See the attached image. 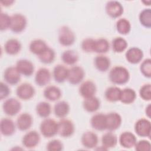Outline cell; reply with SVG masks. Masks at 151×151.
I'll use <instances>...</instances> for the list:
<instances>
[{
	"label": "cell",
	"mask_w": 151,
	"mask_h": 151,
	"mask_svg": "<svg viewBox=\"0 0 151 151\" xmlns=\"http://www.w3.org/2000/svg\"><path fill=\"white\" fill-rule=\"evenodd\" d=\"M75 130L73 122L69 119L63 118L58 122V133L63 137L71 136Z\"/></svg>",
	"instance_id": "cell-6"
},
{
	"label": "cell",
	"mask_w": 151,
	"mask_h": 151,
	"mask_svg": "<svg viewBox=\"0 0 151 151\" xmlns=\"http://www.w3.org/2000/svg\"><path fill=\"white\" fill-rule=\"evenodd\" d=\"M139 21L140 24L147 28L151 27V10L150 8L144 9L139 14Z\"/></svg>",
	"instance_id": "cell-38"
},
{
	"label": "cell",
	"mask_w": 151,
	"mask_h": 151,
	"mask_svg": "<svg viewBox=\"0 0 151 151\" xmlns=\"http://www.w3.org/2000/svg\"><path fill=\"white\" fill-rule=\"evenodd\" d=\"M107 14L113 18H116L120 17L123 13V7L122 4L116 1H109L105 7Z\"/></svg>",
	"instance_id": "cell-11"
},
{
	"label": "cell",
	"mask_w": 151,
	"mask_h": 151,
	"mask_svg": "<svg viewBox=\"0 0 151 151\" xmlns=\"http://www.w3.org/2000/svg\"><path fill=\"white\" fill-rule=\"evenodd\" d=\"M0 129L2 134L5 136H9L15 133V124L11 119L3 118L1 120Z\"/></svg>",
	"instance_id": "cell-23"
},
{
	"label": "cell",
	"mask_w": 151,
	"mask_h": 151,
	"mask_svg": "<svg viewBox=\"0 0 151 151\" xmlns=\"http://www.w3.org/2000/svg\"><path fill=\"white\" fill-rule=\"evenodd\" d=\"M10 29L14 33L22 32L27 26V19L21 14H15L11 17Z\"/></svg>",
	"instance_id": "cell-5"
},
{
	"label": "cell",
	"mask_w": 151,
	"mask_h": 151,
	"mask_svg": "<svg viewBox=\"0 0 151 151\" xmlns=\"http://www.w3.org/2000/svg\"><path fill=\"white\" fill-rule=\"evenodd\" d=\"M94 43L95 40L92 38H86L82 41L81 47L84 52H94Z\"/></svg>",
	"instance_id": "cell-43"
},
{
	"label": "cell",
	"mask_w": 151,
	"mask_h": 151,
	"mask_svg": "<svg viewBox=\"0 0 151 151\" xmlns=\"http://www.w3.org/2000/svg\"><path fill=\"white\" fill-rule=\"evenodd\" d=\"M90 123L93 129L98 131H103L106 129V114L97 113L93 115L90 120Z\"/></svg>",
	"instance_id": "cell-21"
},
{
	"label": "cell",
	"mask_w": 151,
	"mask_h": 151,
	"mask_svg": "<svg viewBox=\"0 0 151 151\" xmlns=\"http://www.w3.org/2000/svg\"><path fill=\"white\" fill-rule=\"evenodd\" d=\"M106 129L114 131L119 129L122 124V117L116 112H111L106 114Z\"/></svg>",
	"instance_id": "cell-12"
},
{
	"label": "cell",
	"mask_w": 151,
	"mask_h": 151,
	"mask_svg": "<svg viewBox=\"0 0 151 151\" xmlns=\"http://www.w3.org/2000/svg\"><path fill=\"white\" fill-rule=\"evenodd\" d=\"M40 130L44 137H53L58 133V123L52 119H45L40 124Z\"/></svg>",
	"instance_id": "cell-2"
},
{
	"label": "cell",
	"mask_w": 151,
	"mask_h": 151,
	"mask_svg": "<svg viewBox=\"0 0 151 151\" xmlns=\"http://www.w3.org/2000/svg\"><path fill=\"white\" fill-rule=\"evenodd\" d=\"M11 22V17L7 14L1 12L0 15V29L5 31L10 28Z\"/></svg>",
	"instance_id": "cell-42"
},
{
	"label": "cell",
	"mask_w": 151,
	"mask_h": 151,
	"mask_svg": "<svg viewBox=\"0 0 151 151\" xmlns=\"http://www.w3.org/2000/svg\"><path fill=\"white\" fill-rule=\"evenodd\" d=\"M102 146L107 150L116 146L117 143V136L111 131L106 133L102 136L101 137Z\"/></svg>",
	"instance_id": "cell-30"
},
{
	"label": "cell",
	"mask_w": 151,
	"mask_h": 151,
	"mask_svg": "<svg viewBox=\"0 0 151 151\" xmlns=\"http://www.w3.org/2000/svg\"><path fill=\"white\" fill-rule=\"evenodd\" d=\"M43 94L46 99L54 101L60 99L61 97V91L57 86H49L44 89Z\"/></svg>",
	"instance_id": "cell-24"
},
{
	"label": "cell",
	"mask_w": 151,
	"mask_h": 151,
	"mask_svg": "<svg viewBox=\"0 0 151 151\" xmlns=\"http://www.w3.org/2000/svg\"><path fill=\"white\" fill-rule=\"evenodd\" d=\"M32 122L33 120L31 115L28 113H24L18 117L16 125L19 130L26 131L31 127Z\"/></svg>",
	"instance_id": "cell-18"
},
{
	"label": "cell",
	"mask_w": 151,
	"mask_h": 151,
	"mask_svg": "<svg viewBox=\"0 0 151 151\" xmlns=\"http://www.w3.org/2000/svg\"><path fill=\"white\" fill-rule=\"evenodd\" d=\"M4 49L6 54L11 55H16L21 49V44L18 40L11 38L5 42Z\"/></svg>",
	"instance_id": "cell-25"
},
{
	"label": "cell",
	"mask_w": 151,
	"mask_h": 151,
	"mask_svg": "<svg viewBox=\"0 0 151 151\" xmlns=\"http://www.w3.org/2000/svg\"><path fill=\"white\" fill-rule=\"evenodd\" d=\"M70 111V106L65 101H60L57 103L54 107L55 115L59 118H64Z\"/></svg>",
	"instance_id": "cell-28"
},
{
	"label": "cell",
	"mask_w": 151,
	"mask_h": 151,
	"mask_svg": "<svg viewBox=\"0 0 151 151\" xmlns=\"http://www.w3.org/2000/svg\"><path fill=\"white\" fill-rule=\"evenodd\" d=\"M16 67L21 74L31 76L34 71V66L31 61L26 59L19 60L16 64Z\"/></svg>",
	"instance_id": "cell-16"
},
{
	"label": "cell",
	"mask_w": 151,
	"mask_h": 151,
	"mask_svg": "<svg viewBox=\"0 0 151 151\" xmlns=\"http://www.w3.org/2000/svg\"><path fill=\"white\" fill-rule=\"evenodd\" d=\"M136 98L135 91L130 88H126L121 91L120 101L124 104H130L134 102Z\"/></svg>",
	"instance_id": "cell-31"
},
{
	"label": "cell",
	"mask_w": 151,
	"mask_h": 151,
	"mask_svg": "<svg viewBox=\"0 0 151 151\" xmlns=\"http://www.w3.org/2000/svg\"><path fill=\"white\" fill-rule=\"evenodd\" d=\"M14 2V1H12V0H6V1H1V3L2 4V5L5 6H11L13 3Z\"/></svg>",
	"instance_id": "cell-47"
},
{
	"label": "cell",
	"mask_w": 151,
	"mask_h": 151,
	"mask_svg": "<svg viewBox=\"0 0 151 151\" xmlns=\"http://www.w3.org/2000/svg\"><path fill=\"white\" fill-rule=\"evenodd\" d=\"M68 69L63 65L58 64L53 69L52 75L55 81L58 83L64 82L67 80Z\"/></svg>",
	"instance_id": "cell-22"
},
{
	"label": "cell",
	"mask_w": 151,
	"mask_h": 151,
	"mask_svg": "<svg viewBox=\"0 0 151 151\" xmlns=\"http://www.w3.org/2000/svg\"><path fill=\"white\" fill-rule=\"evenodd\" d=\"M125 57L129 63L136 64L142 61L143 57V52L139 48L132 47L126 51Z\"/></svg>",
	"instance_id": "cell-17"
},
{
	"label": "cell",
	"mask_w": 151,
	"mask_h": 151,
	"mask_svg": "<svg viewBox=\"0 0 151 151\" xmlns=\"http://www.w3.org/2000/svg\"><path fill=\"white\" fill-rule=\"evenodd\" d=\"M140 70L142 74L146 77H151V60L145 59L141 64Z\"/></svg>",
	"instance_id": "cell-40"
},
{
	"label": "cell",
	"mask_w": 151,
	"mask_h": 151,
	"mask_svg": "<svg viewBox=\"0 0 151 151\" xmlns=\"http://www.w3.org/2000/svg\"><path fill=\"white\" fill-rule=\"evenodd\" d=\"M61 60L63 63L67 65H74L78 61V55L76 51L68 50L63 52Z\"/></svg>",
	"instance_id": "cell-33"
},
{
	"label": "cell",
	"mask_w": 151,
	"mask_h": 151,
	"mask_svg": "<svg viewBox=\"0 0 151 151\" xmlns=\"http://www.w3.org/2000/svg\"><path fill=\"white\" fill-rule=\"evenodd\" d=\"M150 1H142V2L143 3H144L145 4V5H146V4H147L146 5H147V6H149V5H150Z\"/></svg>",
	"instance_id": "cell-49"
},
{
	"label": "cell",
	"mask_w": 151,
	"mask_h": 151,
	"mask_svg": "<svg viewBox=\"0 0 151 151\" xmlns=\"http://www.w3.org/2000/svg\"><path fill=\"white\" fill-rule=\"evenodd\" d=\"M4 78L8 84L15 85L21 80V74L16 67H9L4 71Z\"/></svg>",
	"instance_id": "cell-13"
},
{
	"label": "cell",
	"mask_w": 151,
	"mask_h": 151,
	"mask_svg": "<svg viewBox=\"0 0 151 151\" xmlns=\"http://www.w3.org/2000/svg\"><path fill=\"white\" fill-rule=\"evenodd\" d=\"M99 138L97 135L91 131L85 132L81 136V142L82 145L87 149H93L98 144Z\"/></svg>",
	"instance_id": "cell-14"
},
{
	"label": "cell",
	"mask_w": 151,
	"mask_h": 151,
	"mask_svg": "<svg viewBox=\"0 0 151 151\" xmlns=\"http://www.w3.org/2000/svg\"><path fill=\"white\" fill-rule=\"evenodd\" d=\"M38 57L41 63L48 64L54 61L55 57V51L52 48L48 47Z\"/></svg>",
	"instance_id": "cell-35"
},
{
	"label": "cell",
	"mask_w": 151,
	"mask_h": 151,
	"mask_svg": "<svg viewBox=\"0 0 151 151\" xmlns=\"http://www.w3.org/2000/svg\"><path fill=\"white\" fill-rule=\"evenodd\" d=\"M117 31L122 35H126L131 30V24L126 18L119 19L116 25Z\"/></svg>",
	"instance_id": "cell-37"
},
{
	"label": "cell",
	"mask_w": 151,
	"mask_h": 151,
	"mask_svg": "<svg viewBox=\"0 0 151 151\" xmlns=\"http://www.w3.org/2000/svg\"><path fill=\"white\" fill-rule=\"evenodd\" d=\"M16 94L19 99L23 100H28L34 96L35 89L31 84L24 83L18 86L16 90Z\"/></svg>",
	"instance_id": "cell-8"
},
{
	"label": "cell",
	"mask_w": 151,
	"mask_h": 151,
	"mask_svg": "<svg viewBox=\"0 0 151 151\" xmlns=\"http://www.w3.org/2000/svg\"><path fill=\"white\" fill-rule=\"evenodd\" d=\"M110 48L109 41L105 38H99L95 40L94 52L99 54L107 52Z\"/></svg>",
	"instance_id": "cell-36"
},
{
	"label": "cell",
	"mask_w": 151,
	"mask_h": 151,
	"mask_svg": "<svg viewBox=\"0 0 151 151\" xmlns=\"http://www.w3.org/2000/svg\"><path fill=\"white\" fill-rule=\"evenodd\" d=\"M48 47L45 42L40 39H36L32 41L29 44V51L38 56L40 55Z\"/></svg>",
	"instance_id": "cell-29"
},
{
	"label": "cell",
	"mask_w": 151,
	"mask_h": 151,
	"mask_svg": "<svg viewBox=\"0 0 151 151\" xmlns=\"http://www.w3.org/2000/svg\"><path fill=\"white\" fill-rule=\"evenodd\" d=\"M51 80V73L48 69L41 68L36 73L35 82L39 86H44L48 84Z\"/></svg>",
	"instance_id": "cell-19"
},
{
	"label": "cell",
	"mask_w": 151,
	"mask_h": 151,
	"mask_svg": "<svg viewBox=\"0 0 151 151\" xmlns=\"http://www.w3.org/2000/svg\"><path fill=\"white\" fill-rule=\"evenodd\" d=\"M76 40V36L73 31L67 26L60 27L58 31V41L63 46L73 45Z\"/></svg>",
	"instance_id": "cell-3"
},
{
	"label": "cell",
	"mask_w": 151,
	"mask_h": 151,
	"mask_svg": "<svg viewBox=\"0 0 151 151\" xmlns=\"http://www.w3.org/2000/svg\"><path fill=\"white\" fill-rule=\"evenodd\" d=\"M63 149V144L58 139L52 140L47 145V150L48 151H60Z\"/></svg>",
	"instance_id": "cell-44"
},
{
	"label": "cell",
	"mask_w": 151,
	"mask_h": 151,
	"mask_svg": "<svg viewBox=\"0 0 151 151\" xmlns=\"http://www.w3.org/2000/svg\"><path fill=\"white\" fill-rule=\"evenodd\" d=\"M151 107H150V104H148L147 106H146V110H145V113H146V114L147 115V116L150 118V113H151Z\"/></svg>",
	"instance_id": "cell-48"
},
{
	"label": "cell",
	"mask_w": 151,
	"mask_h": 151,
	"mask_svg": "<svg viewBox=\"0 0 151 151\" xmlns=\"http://www.w3.org/2000/svg\"><path fill=\"white\" fill-rule=\"evenodd\" d=\"M40 141L39 133L35 130L27 132L22 137V143L23 146L28 149H32L36 147Z\"/></svg>",
	"instance_id": "cell-10"
},
{
	"label": "cell",
	"mask_w": 151,
	"mask_h": 151,
	"mask_svg": "<svg viewBox=\"0 0 151 151\" xmlns=\"http://www.w3.org/2000/svg\"><path fill=\"white\" fill-rule=\"evenodd\" d=\"M85 73L83 68L80 66H73L68 69L67 80L73 85L80 83L84 77Z\"/></svg>",
	"instance_id": "cell-9"
},
{
	"label": "cell",
	"mask_w": 151,
	"mask_h": 151,
	"mask_svg": "<svg viewBox=\"0 0 151 151\" xmlns=\"http://www.w3.org/2000/svg\"><path fill=\"white\" fill-rule=\"evenodd\" d=\"M127 42L122 37H116L112 41V48L116 52H122L127 47Z\"/></svg>",
	"instance_id": "cell-39"
},
{
	"label": "cell",
	"mask_w": 151,
	"mask_h": 151,
	"mask_svg": "<svg viewBox=\"0 0 151 151\" xmlns=\"http://www.w3.org/2000/svg\"><path fill=\"white\" fill-rule=\"evenodd\" d=\"M134 131L140 137H150L151 124L147 119L142 118L139 119L134 124Z\"/></svg>",
	"instance_id": "cell-7"
},
{
	"label": "cell",
	"mask_w": 151,
	"mask_h": 151,
	"mask_svg": "<svg viewBox=\"0 0 151 151\" xmlns=\"http://www.w3.org/2000/svg\"><path fill=\"white\" fill-rule=\"evenodd\" d=\"M111 82L115 84L122 85L127 83L130 79L128 70L123 66H115L111 69L109 74Z\"/></svg>",
	"instance_id": "cell-1"
},
{
	"label": "cell",
	"mask_w": 151,
	"mask_h": 151,
	"mask_svg": "<svg viewBox=\"0 0 151 151\" xmlns=\"http://www.w3.org/2000/svg\"><path fill=\"white\" fill-rule=\"evenodd\" d=\"M0 89V99L3 100L8 96L10 93V89L8 85L3 82L1 83Z\"/></svg>",
	"instance_id": "cell-46"
},
{
	"label": "cell",
	"mask_w": 151,
	"mask_h": 151,
	"mask_svg": "<svg viewBox=\"0 0 151 151\" xmlns=\"http://www.w3.org/2000/svg\"><path fill=\"white\" fill-rule=\"evenodd\" d=\"M96 86L95 83L91 80L84 81L79 87L80 94L84 98L87 99L93 96L96 93Z\"/></svg>",
	"instance_id": "cell-15"
},
{
	"label": "cell",
	"mask_w": 151,
	"mask_h": 151,
	"mask_svg": "<svg viewBox=\"0 0 151 151\" xmlns=\"http://www.w3.org/2000/svg\"><path fill=\"white\" fill-rule=\"evenodd\" d=\"M140 97L145 101L151 100V85L150 84H145L143 85L139 90Z\"/></svg>",
	"instance_id": "cell-41"
},
{
	"label": "cell",
	"mask_w": 151,
	"mask_h": 151,
	"mask_svg": "<svg viewBox=\"0 0 151 151\" xmlns=\"http://www.w3.org/2000/svg\"><path fill=\"white\" fill-rule=\"evenodd\" d=\"M134 147L137 151H150L151 150L150 143L146 140H142L136 142Z\"/></svg>",
	"instance_id": "cell-45"
},
{
	"label": "cell",
	"mask_w": 151,
	"mask_h": 151,
	"mask_svg": "<svg viewBox=\"0 0 151 151\" xmlns=\"http://www.w3.org/2000/svg\"><path fill=\"white\" fill-rule=\"evenodd\" d=\"M36 112L37 114L42 118L48 117L51 112V105L46 101H41L36 106Z\"/></svg>",
	"instance_id": "cell-34"
},
{
	"label": "cell",
	"mask_w": 151,
	"mask_h": 151,
	"mask_svg": "<svg viewBox=\"0 0 151 151\" xmlns=\"http://www.w3.org/2000/svg\"><path fill=\"white\" fill-rule=\"evenodd\" d=\"M4 112L9 116H14L18 113L21 109V104L15 98L6 100L2 105Z\"/></svg>",
	"instance_id": "cell-4"
},
{
	"label": "cell",
	"mask_w": 151,
	"mask_h": 151,
	"mask_svg": "<svg viewBox=\"0 0 151 151\" xmlns=\"http://www.w3.org/2000/svg\"><path fill=\"white\" fill-rule=\"evenodd\" d=\"M119 140L120 145L126 149H130L134 147L137 142L136 136L130 132L122 133L119 137Z\"/></svg>",
	"instance_id": "cell-20"
},
{
	"label": "cell",
	"mask_w": 151,
	"mask_h": 151,
	"mask_svg": "<svg viewBox=\"0 0 151 151\" xmlns=\"http://www.w3.org/2000/svg\"><path fill=\"white\" fill-rule=\"evenodd\" d=\"M83 106L84 109L87 112L93 113L96 111L100 106V101L99 99L95 96L84 99Z\"/></svg>",
	"instance_id": "cell-26"
},
{
	"label": "cell",
	"mask_w": 151,
	"mask_h": 151,
	"mask_svg": "<svg viewBox=\"0 0 151 151\" xmlns=\"http://www.w3.org/2000/svg\"><path fill=\"white\" fill-rule=\"evenodd\" d=\"M94 65L96 68L101 72H105L107 71L110 66V59L103 55H97L94 60Z\"/></svg>",
	"instance_id": "cell-27"
},
{
	"label": "cell",
	"mask_w": 151,
	"mask_h": 151,
	"mask_svg": "<svg viewBox=\"0 0 151 151\" xmlns=\"http://www.w3.org/2000/svg\"><path fill=\"white\" fill-rule=\"evenodd\" d=\"M122 90L116 86L107 88L105 91L104 96L106 99L110 102H116L120 100Z\"/></svg>",
	"instance_id": "cell-32"
}]
</instances>
